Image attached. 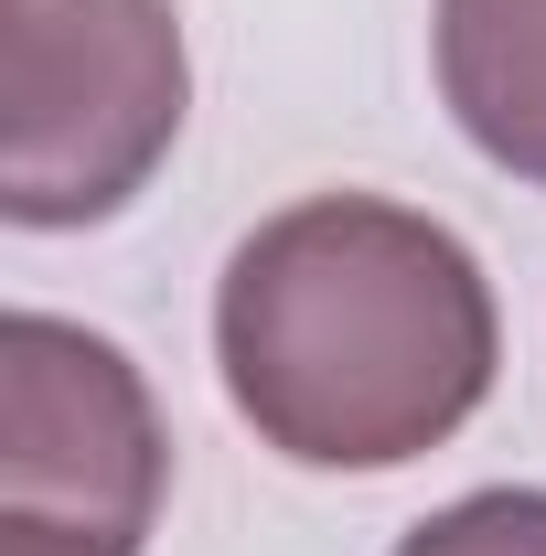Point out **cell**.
I'll use <instances>...</instances> for the list:
<instances>
[{"label": "cell", "mask_w": 546, "mask_h": 556, "mask_svg": "<svg viewBox=\"0 0 546 556\" xmlns=\"http://www.w3.org/2000/svg\"><path fill=\"white\" fill-rule=\"evenodd\" d=\"M439 108L493 172L546 193V0H439L429 11Z\"/></svg>", "instance_id": "obj_4"}, {"label": "cell", "mask_w": 546, "mask_h": 556, "mask_svg": "<svg viewBox=\"0 0 546 556\" xmlns=\"http://www.w3.org/2000/svg\"><path fill=\"white\" fill-rule=\"evenodd\" d=\"M397 556H546V492H461L418 525Z\"/></svg>", "instance_id": "obj_5"}, {"label": "cell", "mask_w": 546, "mask_h": 556, "mask_svg": "<svg viewBox=\"0 0 546 556\" xmlns=\"http://www.w3.org/2000/svg\"><path fill=\"white\" fill-rule=\"evenodd\" d=\"M0 214L22 236L108 225L150 193L194 108L172 0H0Z\"/></svg>", "instance_id": "obj_2"}, {"label": "cell", "mask_w": 546, "mask_h": 556, "mask_svg": "<svg viewBox=\"0 0 546 556\" xmlns=\"http://www.w3.org/2000/svg\"><path fill=\"white\" fill-rule=\"evenodd\" d=\"M214 364L278 460L408 471L493 396L504 311L439 214L386 193H311L225 257Z\"/></svg>", "instance_id": "obj_1"}, {"label": "cell", "mask_w": 546, "mask_h": 556, "mask_svg": "<svg viewBox=\"0 0 546 556\" xmlns=\"http://www.w3.org/2000/svg\"><path fill=\"white\" fill-rule=\"evenodd\" d=\"M172 439L139 364L86 321H0V556H139Z\"/></svg>", "instance_id": "obj_3"}]
</instances>
